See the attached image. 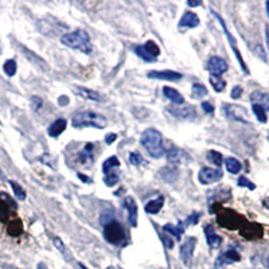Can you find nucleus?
Masks as SVG:
<instances>
[{
    "mask_svg": "<svg viewBox=\"0 0 269 269\" xmlns=\"http://www.w3.org/2000/svg\"><path fill=\"white\" fill-rule=\"evenodd\" d=\"M140 143L142 146L146 148L148 155L154 159H159L164 155V147H163V136L157 129L154 128H148L142 133L140 137Z\"/></svg>",
    "mask_w": 269,
    "mask_h": 269,
    "instance_id": "obj_1",
    "label": "nucleus"
},
{
    "mask_svg": "<svg viewBox=\"0 0 269 269\" xmlns=\"http://www.w3.org/2000/svg\"><path fill=\"white\" fill-rule=\"evenodd\" d=\"M61 42L70 49L78 50L85 54H90L93 51V46L90 43V38L86 31L76 30L73 33H68L61 37Z\"/></svg>",
    "mask_w": 269,
    "mask_h": 269,
    "instance_id": "obj_2",
    "label": "nucleus"
},
{
    "mask_svg": "<svg viewBox=\"0 0 269 269\" xmlns=\"http://www.w3.org/2000/svg\"><path fill=\"white\" fill-rule=\"evenodd\" d=\"M74 128H85V127H93L97 129H104L108 125L107 118L104 117L103 115H98L96 112H79L74 116L73 121H72Z\"/></svg>",
    "mask_w": 269,
    "mask_h": 269,
    "instance_id": "obj_3",
    "label": "nucleus"
},
{
    "mask_svg": "<svg viewBox=\"0 0 269 269\" xmlns=\"http://www.w3.org/2000/svg\"><path fill=\"white\" fill-rule=\"evenodd\" d=\"M104 237L109 244L120 245L127 238V233L120 222L112 220L104 225Z\"/></svg>",
    "mask_w": 269,
    "mask_h": 269,
    "instance_id": "obj_4",
    "label": "nucleus"
},
{
    "mask_svg": "<svg viewBox=\"0 0 269 269\" xmlns=\"http://www.w3.org/2000/svg\"><path fill=\"white\" fill-rule=\"evenodd\" d=\"M120 161L117 156L108 157L107 160L104 161L103 164V172H104V181L105 185L109 187L115 186L116 183L120 181Z\"/></svg>",
    "mask_w": 269,
    "mask_h": 269,
    "instance_id": "obj_5",
    "label": "nucleus"
},
{
    "mask_svg": "<svg viewBox=\"0 0 269 269\" xmlns=\"http://www.w3.org/2000/svg\"><path fill=\"white\" fill-rule=\"evenodd\" d=\"M135 53L146 62H155L160 54V49L154 40H147L144 44H139L135 47Z\"/></svg>",
    "mask_w": 269,
    "mask_h": 269,
    "instance_id": "obj_6",
    "label": "nucleus"
},
{
    "mask_svg": "<svg viewBox=\"0 0 269 269\" xmlns=\"http://www.w3.org/2000/svg\"><path fill=\"white\" fill-rule=\"evenodd\" d=\"M217 221L222 228H226V229H237L241 225L240 215L229 209H224L221 211L220 215L217 217Z\"/></svg>",
    "mask_w": 269,
    "mask_h": 269,
    "instance_id": "obj_7",
    "label": "nucleus"
},
{
    "mask_svg": "<svg viewBox=\"0 0 269 269\" xmlns=\"http://www.w3.org/2000/svg\"><path fill=\"white\" fill-rule=\"evenodd\" d=\"M224 113L231 120L249 124V116H248V112L244 107L233 105V104H224Z\"/></svg>",
    "mask_w": 269,
    "mask_h": 269,
    "instance_id": "obj_8",
    "label": "nucleus"
},
{
    "mask_svg": "<svg viewBox=\"0 0 269 269\" xmlns=\"http://www.w3.org/2000/svg\"><path fill=\"white\" fill-rule=\"evenodd\" d=\"M211 14L214 15L215 18H217V19H218V22H220L221 27H222V29H224V33H225L226 38H228V40H229V43H230V46H231V49L234 50L235 57H237V59H238V62H240L241 69H242V70H244L245 73L248 74V73H249V70H248V68H246V65H245V62H244V59H242V57H241L240 50H238V47H237V42H235V39H234V38H233V37H231V34H230V33H229V30H228V27H226L225 20L222 19V18H221L220 15L217 14V12H215V11L211 10Z\"/></svg>",
    "mask_w": 269,
    "mask_h": 269,
    "instance_id": "obj_9",
    "label": "nucleus"
},
{
    "mask_svg": "<svg viewBox=\"0 0 269 269\" xmlns=\"http://www.w3.org/2000/svg\"><path fill=\"white\" fill-rule=\"evenodd\" d=\"M196 246V238L195 237H189L183 245L181 246V259L182 263L186 267H191L192 263V256H194V250Z\"/></svg>",
    "mask_w": 269,
    "mask_h": 269,
    "instance_id": "obj_10",
    "label": "nucleus"
},
{
    "mask_svg": "<svg viewBox=\"0 0 269 269\" xmlns=\"http://www.w3.org/2000/svg\"><path fill=\"white\" fill-rule=\"evenodd\" d=\"M198 179L202 185H210V183H214V182L222 179V171L210 168V167H203L198 174Z\"/></svg>",
    "mask_w": 269,
    "mask_h": 269,
    "instance_id": "obj_11",
    "label": "nucleus"
},
{
    "mask_svg": "<svg viewBox=\"0 0 269 269\" xmlns=\"http://www.w3.org/2000/svg\"><path fill=\"white\" fill-rule=\"evenodd\" d=\"M168 112L171 113L172 116L181 120H192L196 117V112L194 107H168Z\"/></svg>",
    "mask_w": 269,
    "mask_h": 269,
    "instance_id": "obj_12",
    "label": "nucleus"
},
{
    "mask_svg": "<svg viewBox=\"0 0 269 269\" xmlns=\"http://www.w3.org/2000/svg\"><path fill=\"white\" fill-rule=\"evenodd\" d=\"M148 78L154 79H163V81H172V82H176V81H181L182 74L178 73V72H172V70H152L150 72L147 76Z\"/></svg>",
    "mask_w": 269,
    "mask_h": 269,
    "instance_id": "obj_13",
    "label": "nucleus"
},
{
    "mask_svg": "<svg viewBox=\"0 0 269 269\" xmlns=\"http://www.w3.org/2000/svg\"><path fill=\"white\" fill-rule=\"evenodd\" d=\"M207 69L210 70L213 76H221V74L225 73L229 66H228V62L225 59L220 58V57H211L207 62Z\"/></svg>",
    "mask_w": 269,
    "mask_h": 269,
    "instance_id": "obj_14",
    "label": "nucleus"
},
{
    "mask_svg": "<svg viewBox=\"0 0 269 269\" xmlns=\"http://www.w3.org/2000/svg\"><path fill=\"white\" fill-rule=\"evenodd\" d=\"M240 260H241V256L237 250L235 249L226 250L225 253H222V255L217 259L215 268H220V267H224V265L233 264V263H238Z\"/></svg>",
    "mask_w": 269,
    "mask_h": 269,
    "instance_id": "obj_15",
    "label": "nucleus"
},
{
    "mask_svg": "<svg viewBox=\"0 0 269 269\" xmlns=\"http://www.w3.org/2000/svg\"><path fill=\"white\" fill-rule=\"evenodd\" d=\"M73 92L77 96L82 98H86V100H90V101H96V103H103L104 97L103 94H100L96 90H92V89L82 88V86H74Z\"/></svg>",
    "mask_w": 269,
    "mask_h": 269,
    "instance_id": "obj_16",
    "label": "nucleus"
},
{
    "mask_svg": "<svg viewBox=\"0 0 269 269\" xmlns=\"http://www.w3.org/2000/svg\"><path fill=\"white\" fill-rule=\"evenodd\" d=\"M124 207L128 210V222L131 224V226L136 228L137 226V205L132 196H127L124 199Z\"/></svg>",
    "mask_w": 269,
    "mask_h": 269,
    "instance_id": "obj_17",
    "label": "nucleus"
},
{
    "mask_svg": "<svg viewBox=\"0 0 269 269\" xmlns=\"http://www.w3.org/2000/svg\"><path fill=\"white\" fill-rule=\"evenodd\" d=\"M190 159V156L187 155L183 150H178V148H172L167 154V160L170 161L171 164H182L186 163Z\"/></svg>",
    "mask_w": 269,
    "mask_h": 269,
    "instance_id": "obj_18",
    "label": "nucleus"
},
{
    "mask_svg": "<svg viewBox=\"0 0 269 269\" xmlns=\"http://www.w3.org/2000/svg\"><path fill=\"white\" fill-rule=\"evenodd\" d=\"M15 203L7 195H0V221H5L10 215L11 209H14Z\"/></svg>",
    "mask_w": 269,
    "mask_h": 269,
    "instance_id": "obj_19",
    "label": "nucleus"
},
{
    "mask_svg": "<svg viewBox=\"0 0 269 269\" xmlns=\"http://www.w3.org/2000/svg\"><path fill=\"white\" fill-rule=\"evenodd\" d=\"M205 234H206V241H207V245L210 246L211 249H218L222 244V238L220 235L217 234L214 231V229L211 226H207L205 229Z\"/></svg>",
    "mask_w": 269,
    "mask_h": 269,
    "instance_id": "obj_20",
    "label": "nucleus"
},
{
    "mask_svg": "<svg viewBox=\"0 0 269 269\" xmlns=\"http://www.w3.org/2000/svg\"><path fill=\"white\" fill-rule=\"evenodd\" d=\"M199 25V18L196 16V14L194 12H186L183 15L179 20V27H187V29H194L196 26Z\"/></svg>",
    "mask_w": 269,
    "mask_h": 269,
    "instance_id": "obj_21",
    "label": "nucleus"
},
{
    "mask_svg": "<svg viewBox=\"0 0 269 269\" xmlns=\"http://www.w3.org/2000/svg\"><path fill=\"white\" fill-rule=\"evenodd\" d=\"M250 101L252 104H257L260 107H263L265 111H269V94L257 90L250 94Z\"/></svg>",
    "mask_w": 269,
    "mask_h": 269,
    "instance_id": "obj_22",
    "label": "nucleus"
},
{
    "mask_svg": "<svg viewBox=\"0 0 269 269\" xmlns=\"http://www.w3.org/2000/svg\"><path fill=\"white\" fill-rule=\"evenodd\" d=\"M66 125H68V122H66L65 118H57L49 127V131H47L49 136L58 137L66 129Z\"/></svg>",
    "mask_w": 269,
    "mask_h": 269,
    "instance_id": "obj_23",
    "label": "nucleus"
},
{
    "mask_svg": "<svg viewBox=\"0 0 269 269\" xmlns=\"http://www.w3.org/2000/svg\"><path fill=\"white\" fill-rule=\"evenodd\" d=\"M241 234L245 238H260L263 235V229L259 225H248L241 229Z\"/></svg>",
    "mask_w": 269,
    "mask_h": 269,
    "instance_id": "obj_24",
    "label": "nucleus"
},
{
    "mask_svg": "<svg viewBox=\"0 0 269 269\" xmlns=\"http://www.w3.org/2000/svg\"><path fill=\"white\" fill-rule=\"evenodd\" d=\"M163 231H164V233H168V234L172 235V237H175L176 240L179 241L182 238L183 233H185V226H183L182 222H179V225L178 226H174L171 225V224H167V225L163 226Z\"/></svg>",
    "mask_w": 269,
    "mask_h": 269,
    "instance_id": "obj_25",
    "label": "nucleus"
},
{
    "mask_svg": "<svg viewBox=\"0 0 269 269\" xmlns=\"http://www.w3.org/2000/svg\"><path fill=\"white\" fill-rule=\"evenodd\" d=\"M164 205V196H157L156 199H152L146 205L144 210L147 211L148 214H157L161 210V207Z\"/></svg>",
    "mask_w": 269,
    "mask_h": 269,
    "instance_id": "obj_26",
    "label": "nucleus"
},
{
    "mask_svg": "<svg viewBox=\"0 0 269 269\" xmlns=\"http://www.w3.org/2000/svg\"><path fill=\"white\" fill-rule=\"evenodd\" d=\"M163 94L166 96L170 101H172L174 104H178V105H182V104L185 103V98L182 96L178 90L172 88H168V86H164L163 88Z\"/></svg>",
    "mask_w": 269,
    "mask_h": 269,
    "instance_id": "obj_27",
    "label": "nucleus"
},
{
    "mask_svg": "<svg viewBox=\"0 0 269 269\" xmlns=\"http://www.w3.org/2000/svg\"><path fill=\"white\" fill-rule=\"evenodd\" d=\"M53 244L54 246L58 249V252H61V255L64 256V259L66 260V261H72V260H73V256L70 253V250L66 248V245L64 244V241L61 240L59 237H53Z\"/></svg>",
    "mask_w": 269,
    "mask_h": 269,
    "instance_id": "obj_28",
    "label": "nucleus"
},
{
    "mask_svg": "<svg viewBox=\"0 0 269 269\" xmlns=\"http://www.w3.org/2000/svg\"><path fill=\"white\" fill-rule=\"evenodd\" d=\"M225 166L226 170L230 174H238L241 171V168H242V164L237 159H234V157H228L225 161Z\"/></svg>",
    "mask_w": 269,
    "mask_h": 269,
    "instance_id": "obj_29",
    "label": "nucleus"
},
{
    "mask_svg": "<svg viewBox=\"0 0 269 269\" xmlns=\"http://www.w3.org/2000/svg\"><path fill=\"white\" fill-rule=\"evenodd\" d=\"M93 150H94V144L92 143H88L83 151L79 154V163H85L86 160L92 161L93 160Z\"/></svg>",
    "mask_w": 269,
    "mask_h": 269,
    "instance_id": "obj_30",
    "label": "nucleus"
},
{
    "mask_svg": "<svg viewBox=\"0 0 269 269\" xmlns=\"http://www.w3.org/2000/svg\"><path fill=\"white\" fill-rule=\"evenodd\" d=\"M7 231H8V234L12 235V237H18V235L22 234V231H23V226H22V222L20 221H14V222H11L8 228H7Z\"/></svg>",
    "mask_w": 269,
    "mask_h": 269,
    "instance_id": "obj_31",
    "label": "nucleus"
},
{
    "mask_svg": "<svg viewBox=\"0 0 269 269\" xmlns=\"http://www.w3.org/2000/svg\"><path fill=\"white\" fill-rule=\"evenodd\" d=\"M210 82L215 92H222L226 86V82L221 78V76H210Z\"/></svg>",
    "mask_w": 269,
    "mask_h": 269,
    "instance_id": "obj_32",
    "label": "nucleus"
},
{
    "mask_svg": "<svg viewBox=\"0 0 269 269\" xmlns=\"http://www.w3.org/2000/svg\"><path fill=\"white\" fill-rule=\"evenodd\" d=\"M191 94L194 98H199L203 97L207 94V89L203 83H194L192 85V89H191Z\"/></svg>",
    "mask_w": 269,
    "mask_h": 269,
    "instance_id": "obj_33",
    "label": "nucleus"
},
{
    "mask_svg": "<svg viewBox=\"0 0 269 269\" xmlns=\"http://www.w3.org/2000/svg\"><path fill=\"white\" fill-rule=\"evenodd\" d=\"M10 185H11V187H12V190H14L15 196H16V198H18L19 201H25V199H26L25 189L20 186L19 183H16V182H14V181H11Z\"/></svg>",
    "mask_w": 269,
    "mask_h": 269,
    "instance_id": "obj_34",
    "label": "nucleus"
},
{
    "mask_svg": "<svg viewBox=\"0 0 269 269\" xmlns=\"http://www.w3.org/2000/svg\"><path fill=\"white\" fill-rule=\"evenodd\" d=\"M3 70L8 77H14L15 73H16V62L14 59H7L3 65Z\"/></svg>",
    "mask_w": 269,
    "mask_h": 269,
    "instance_id": "obj_35",
    "label": "nucleus"
},
{
    "mask_svg": "<svg viewBox=\"0 0 269 269\" xmlns=\"http://www.w3.org/2000/svg\"><path fill=\"white\" fill-rule=\"evenodd\" d=\"M252 109H253V113H255V116L260 122H267V111H265L264 108L260 107L257 104H253Z\"/></svg>",
    "mask_w": 269,
    "mask_h": 269,
    "instance_id": "obj_36",
    "label": "nucleus"
},
{
    "mask_svg": "<svg viewBox=\"0 0 269 269\" xmlns=\"http://www.w3.org/2000/svg\"><path fill=\"white\" fill-rule=\"evenodd\" d=\"M207 159H209V160H210L213 164H215L217 167L222 166V161H224L222 155H221L220 152H217V151H209V154H207Z\"/></svg>",
    "mask_w": 269,
    "mask_h": 269,
    "instance_id": "obj_37",
    "label": "nucleus"
},
{
    "mask_svg": "<svg viewBox=\"0 0 269 269\" xmlns=\"http://www.w3.org/2000/svg\"><path fill=\"white\" fill-rule=\"evenodd\" d=\"M23 50H25L26 57H27V58H31V61H37V64L38 65L40 64V66H43L44 69H47V66H46V62H44L43 59L40 58V57H37V55H35L33 51H30V50H27V49H23Z\"/></svg>",
    "mask_w": 269,
    "mask_h": 269,
    "instance_id": "obj_38",
    "label": "nucleus"
},
{
    "mask_svg": "<svg viewBox=\"0 0 269 269\" xmlns=\"http://www.w3.org/2000/svg\"><path fill=\"white\" fill-rule=\"evenodd\" d=\"M129 161H131V164H133V166H139V164H142V161H143L142 155H140L139 152H132V154L129 155Z\"/></svg>",
    "mask_w": 269,
    "mask_h": 269,
    "instance_id": "obj_39",
    "label": "nucleus"
},
{
    "mask_svg": "<svg viewBox=\"0 0 269 269\" xmlns=\"http://www.w3.org/2000/svg\"><path fill=\"white\" fill-rule=\"evenodd\" d=\"M238 186L240 187H248L249 190H255L256 186L249 181V179H246L245 176H241L240 179H238Z\"/></svg>",
    "mask_w": 269,
    "mask_h": 269,
    "instance_id": "obj_40",
    "label": "nucleus"
},
{
    "mask_svg": "<svg viewBox=\"0 0 269 269\" xmlns=\"http://www.w3.org/2000/svg\"><path fill=\"white\" fill-rule=\"evenodd\" d=\"M42 104H43V101L39 97L34 96V97L31 98V107H33L34 111H39L40 108H42Z\"/></svg>",
    "mask_w": 269,
    "mask_h": 269,
    "instance_id": "obj_41",
    "label": "nucleus"
},
{
    "mask_svg": "<svg viewBox=\"0 0 269 269\" xmlns=\"http://www.w3.org/2000/svg\"><path fill=\"white\" fill-rule=\"evenodd\" d=\"M160 240L163 241V244H164V246H166L167 249H172V246H174V242H172V240L170 238V237H167V235L161 234L160 235Z\"/></svg>",
    "mask_w": 269,
    "mask_h": 269,
    "instance_id": "obj_42",
    "label": "nucleus"
},
{
    "mask_svg": "<svg viewBox=\"0 0 269 269\" xmlns=\"http://www.w3.org/2000/svg\"><path fill=\"white\" fill-rule=\"evenodd\" d=\"M241 94H242V88L237 85V86H234L233 90H231V97L234 98V100H237V98L241 97Z\"/></svg>",
    "mask_w": 269,
    "mask_h": 269,
    "instance_id": "obj_43",
    "label": "nucleus"
},
{
    "mask_svg": "<svg viewBox=\"0 0 269 269\" xmlns=\"http://www.w3.org/2000/svg\"><path fill=\"white\" fill-rule=\"evenodd\" d=\"M202 108H203V111H205L206 113H209V115H211V113L214 112V107H213L210 103H207V101L202 103Z\"/></svg>",
    "mask_w": 269,
    "mask_h": 269,
    "instance_id": "obj_44",
    "label": "nucleus"
},
{
    "mask_svg": "<svg viewBox=\"0 0 269 269\" xmlns=\"http://www.w3.org/2000/svg\"><path fill=\"white\" fill-rule=\"evenodd\" d=\"M198 220H199V214H192L189 217V220H187V224H190V225H195L198 224Z\"/></svg>",
    "mask_w": 269,
    "mask_h": 269,
    "instance_id": "obj_45",
    "label": "nucleus"
},
{
    "mask_svg": "<svg viewBox=\"0 0 269 269\" xmlns=\"http://www.w3.org/2000/svg\"><path fill=\"white\" fill-rule=\"evenodd\" d=\"M116 139H117V135H116V133H108L107 137H105V142H107V144H112Z\"/></svg>",
    "mask_w": 269,
    "mask_h": 269,
    "instance_id": "obj_46",
    "label": "nucleus"
},
{
    "mask_svg": "<svg viewBox=\"0 0 269 269\" xmlns=\"http://www.w3.org/2000/svg\"><path fill=\"white\" fill-rule=\"evenodd\" d=\"M58 104L59 105H68L69 104V98L66 97V96H61L58 100Z\"/></svg>",
    "mask_w": 269,
    "mask_h": 269,
    "instance_id": "obj_47",
    "label": "nucleus"
},
{
    "mask_svg": "<svg viewBox=\"0 0 269 269\" xmlns=\"http://www.w3.org/2000/svg\"><path fill=\"white\" fill-rule=\"evenodd\" d=\"M78 178L81 179V181L86 182V183H90V182H92V179H90V178H88L86 175H83V174H78Z\"/></svg>",
    "mask_w": 269,
    "mask_h": 269,
    "instance_id": "obj_48",
    "label": "nucleus"
},
{
    "mask_svg": "<svg viewBox=\"0 0 269 269\" xmlns=\"http://www.w3.org/2000/svg\"><path fill=\"white\" fill-rule=\"evenodd\" d=\"M187 5L190 7H196V5H202L201 1H187Z\"/></svg>",
    "mask_w": 269,
    "mask_h": 269,
    "instance_id": "obj_49",
    "label": "nucleus"
},
{
    "mask_svg": "<svg viewBox=\"0 0 269 269\" xmlns=\"http://www.w3.org/2000/svg\"><path fill=\"white\" fill-rule=\"evenodd\" d=\"M37 269H47V267H46L43 263H39V264H38V267H37Z\"/></svg>",
    "mask_w": 269,
    "mask_h": 269,
    "instance_id": "obj_50",
    "label": "nucleus"
},
{
    "mask_svg": "<svg viewBox=\"0 0 269 269\" xmlns=\"http://www.w3.org/2000/svg\"><path fill=\"white\" fill-rule=\"evenodd\" d=\"M267 43H268V47H269V26L267 27Z\"/></svg>",
    "mask_w": 269,
    "mask_h": 269,
    "instance_id": "obj_51",
    "label": "nucleus"
},
{
    "mask_svg": "<svg viewBox=\"0 0 269 269\" xmlns=\"http://www.w3.org/2000/svg\"><path fill=\"white\" fill-rule=\"evenodd\" d=\"M264 206H265V207H269V198L264 201Z\"/></svg>",
    "mask_w": 269,
    "mask_h": 269,
    "instance_id": "obj_52",
    "label": "nucleus"
},
{
    "mask_svg": "<svg viewBox=\"0 0 269 269\" xmlns=\"http://www.w3.org/2000/svg\"><path fill=\"white\" fill-rule=\"evenodd\" d=\"M78 267H79V269H88V268H86V267H85V265L81 264V263H79V264H78Z\"/></svg>",
    "mask_w": 269,
    "mask_h": 269,
    "instance_id": "obj_53",
    "label": "nucleus"
},
{
    "mask_svg": "<svg viewBox=\"0 0 269 269\" xmlns=\"http://www.w3.org/2000/svg\"><path fill=\"white\" fill-rule=\"evenodd\" d=\"M267 12H268V16H269V1H267Z\"/></svg>",
    "mask_w": 269,
    "mask_h": 269,
    "instance_id": "obj_54",
    "label": "nucleus"
},
{
    "mask_svg": "<svg viewBox=\"0 0 269 269\" xmlns=\"http://www.w3.org/2000/svg\"><path fill=\"white\" fill-rule=\"evenodd\" d=\"M1 51H3V46H1V42H0V54H1Z\"/></svg>",
    "mask_w": 269,
    "mask_h": 269,
    "instance_id": "obj_55",
    "label": "nucleus"
},
{
    "mask_svg": "<svg viewBox=\"0 0 269 269\" xmlns=\"http://www.w3.org/2000/svg\"><path fill=\"white\" fill-rule=\"evenodd\" d=\"M267 265H268V268H269V256H268V259H267Z\"/></svg>",
    "mask_w": 269,
    "mask_h": 269,
    "instance_id": "obj_56",
    "label": "nucleus"
},
{
    "mask_svg": "<svg viewBox=\"0 0 269 269\" xmlns=\"http://www.w3.org/2000/svg\"><path fill=\"white\" fill-rule=\"evenodd\" d=\"M105 269H116V268H115V267H108V268H105Z\"/></svg>",
    "mask_w": 269,
    "mask_h": 269,
    "instance_id": "obj_57",
    "label": "nucleus"
}]
</instances>
